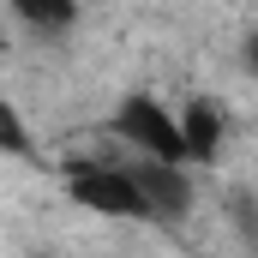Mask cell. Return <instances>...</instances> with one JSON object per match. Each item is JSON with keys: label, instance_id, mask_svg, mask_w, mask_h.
<instances>
[{"label": "cell", "instance_id": "obj_6", "mask_svg": "<svg viewBox=\"0 0 258 258\" xmlns=\"http://www.w3.org/2000/svg\"><path fill=\"white\" fill-rule=\"evenodd\" d=\"M0 150H6V156H30V132L12 114V102H0Z\"/></svg>", "mask_w": 258, "mask_h": 258}, {"label": "cell", "instance_id": "obj_5", "mask_svg": "<svg viewBox=\"0 0 258 258\" xmlns=\"http://www.w3.org/2000/svg\"><path fill=\"white\" fill-rule=\"evenodd\" d=\"M30 30H66L78 18V0H6Z\"/></svg>", "mask_w": 258, "mask_h": 258}, {"label": "cell", "instance_id": "obj_7", "mask_svg": "<svg viewBox=\"0 0 258 258\" xmlns=\"http://www.w3.org/2000/svg\"><path fill=\"white\" fill-rule=\"evenodd\" d=\"M240 66H246V72L258 78V36H246V48H240Z\"/></svg>", "mask_w": 258, "mask_h": 258}, {"label": "cell", "instance_id": "obj_1", "mask_svg": "<svg viewBox=\"0 0 258 258\" xmlns=\"http://www.w3.org/2000/svg\"><path fill=\"white\" fill-rule=\"evenodd\" d=\"M114 132L126 138L138 156H156V162H186V150H180V120L156 102V96H126L120 102V114H114Z\"/></svg>", "mask_w": 258, "mask_h": 258}, {"label": "cell", "instance_id": "obj_3", "mask_svg": "<svg viewBox=\"0 0 258 258\" xmlns=\"http://www.w3.org/2000/svg\"><path fill=\"white\" fill-rule=\"evenodd\" d=\"M138 198H144V210L150 216H162V222H174V216H186V204H192V180H186V162H156V156H144L138 168H126Z\"/></svg>", "mask_w": 258, "mask_h": 258}, {"label": "cell", "instance_id": "obj_4", "mask_svg": "<svg viewBox=\"0 0 258 258\" xmlns=\"http://www.w3.org/2000/svg\"><path fill=\"white\" fill-rule=\"evenodd\" d=\"M174 120H180V150H186V162L204 168V162H216V156H222V108H216V102L192 96Z\"/></svg>", "mask_w": 258, "mask_h": 258}, {"label": "cell", "instance_id": "obj_2", "mask_svg": "<svg viewBox=\"0 0 258 258\" xmlns=\"http://www.w3.org/2000/svg\"><path fill=\"white\" fill-rule=\"evenodd\" d=\"M66 192H72V204H84L96 216H120V222H138L144 216L150 222V210H144V198H138L126 168H72Z\"/></svg>", "mask_w": 258, "mask_h": 258}, {"label": "cell", "instance_id": "obj_8", "mask_svg": "<svg viewBox=\"0 0 258 258\" xmlns=\"http://www.w3.org/2000/svg\"><path fill=\"white\" fill-rule=\"evenodd\" d=\"M0 48H6V30H0Z\"/></svg>", "mask_w": 258, "mask_h": 258}]
</instances>
